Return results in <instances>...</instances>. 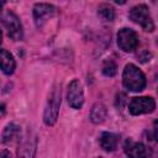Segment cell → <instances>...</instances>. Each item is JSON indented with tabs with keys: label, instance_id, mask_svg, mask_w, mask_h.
Wrapping results in <instances>:
<instances>
[{
	"label": "cell",
	"instance_id": "cell-5",
	"mask_svg": "<svg viewBox=\"0 0 158 158\" xmlns=\"http://www.w3.org/2000/svg\"><path fill=\"white\" fill-rule=\"evenodd\" d=\"M117 46L123 52L135 51L138 46V35L131 28H121L117 32Z\"/></svg>",
	"mask_w": 158,
	"mask_h": 158
},
{
	"label": "cell",
	"instance_id": "cell-8",
	"mask_svg": "<svg viewBox=\"0 0 158 158\" xmlns=\"http://www.w3.org/2000/svg\"><path fill=\"white\" fill-rule=\"evenodd\" d=\"M67 100L70 107L79 110L81 109L84 104V93L83 86L78 79H73L68 85V93H67Z\"/></svg>",
	"mask_w": 158,
	"mask_h": 158
},
{
	"label": "cell",
	"instance_id": "cell-16",
	"mask_svg": "<svg viewBox=\"0 0 158 158\" xmlns=\"http://www.w3.org/2000/svg\"><path fill=\"white\" fill-rule=\"evenodd\" d=\"M116 69H117L116 63L112 59L105 60V63L102 65V73H104V75H106V77H114L116 74Z\"/></svg>",
	"mask_w": 158,
	"mask_h": 158
},
{
	"label": "cell",
	"instance_id": "cell-10",
	"mask_svg": "<svg viewBox=\"0 0 158 158\" xmlns=\"http://www.w3.org/2000/svg\"><path fill=\"white\" fill-rule=\"evenodd\" d=\"M123 151L128 158H147V156H148L147 147L143 143L136 142L131 138H127L125 141Z\"/></svg>",
	"mask_w": 158,
	"mask_h": 158
},
{
	"label": "cell",
	"instance_id": "cell-9",
	"mask_svg": "<svg viewBox=\"0 0 158 158\" xmlns=\"http://www.w3.org/2000/svg\"><path fill=\"white\" fill-rule=\"evenodd\" d=\"M37 148V138L33 133L28 132L20 144L17 151V158H35Z\"/></svg>",
	"mask_w": 158,
	"mask_h": 158
},
{
	"label": "cell",
	"instance_id": "cell-18",
	"mask_svg": "<svg viewBox=\"0 0 158 158\" xmlns=\"http://www.w3.org/2000/svg\"><path fill=\"white\" fill-rule=\"evenodd\" d=\"M0 158H11V154H10V152L7 149H1Z\"/></svg>",
	"mask_w": 158,
	"mask_h": 158
},
{
	"label": "cell",
	"instance_id": "cell-11",
	"mask_svg": "<svg viewBox=\"0 0 158 158\" xmlns=\"http://www.w3.org/2000/svg\"><path fill=\"white\" fill-rule=\"evenodd\" d=\"M118 141H120V136L114 132H102L99 137V143L101 148L106 152H114L117 148Z\"/></svg>",
	"mask_w": 158,
	"mask_h": 158
},
{
	"label": "cell",
	"instance_id": "cell-2",
	"mask_svg": "<svg viewBox=\"0 0 158 158\" xmlns=\"http://www.w3.org/2000/svg\"><path fill=\"white\" fill-rule=\"evenodd\" d=\"M60 95H62L60 84L54 85L48 95V100L43 112V121L47 126H53L58 118L59 106H60Z\"/></svg>",
	"mask_w": 158,
	"mask_h": 158
},
{
	"label": "cell",
	"instance_id": "cell-6",
	"mask_svg": "<svg viewBox=\"0 0 158 158\" xmlns=\"http://www.w3.org/2000/svg\"><path fill=\"white\" fill-rule=\"evenodd\" d=\"M156 109V101L152 96H138L133 98L128 105V111L132 115H142V114H149L154 111Z\"/></svg>",
	"mask_w": 158,
	"mask_h": 158
},
{
	"label": "cell",
	"instance_id": "cell-14",
	"mask_svg": "<svg viewBox=\"0 0 158 158\" xmlns=\"http://www.w3.org/2000/svg\"><path fill=\"white\" fill-rule=\"evenodd\" d=\"M106 115H107V110L105 105L101 102H98L90 110V121L93 123H101L105 121Z\"/></svg>",
	"mask_w": 158,
	"mask_h": 158
},
{
	"label": "cell",
	"instance_id": "cell-17",
	"mask_svg": "<svg viewBox=\"0 0 158 158\" xmlns=\"http://www.w3.org/2000/svg\"><path fill=\"white\" fill-rule=\"evenodd\" d=\"M153 137L158 142V120H156L153 122Z\"/></svg>",
	"mask_w": 158,
	"mask_h": 158
},
{
	"label": "cell",
	"instance_id": "cell-1",
	"mask_svg": "<svg viewBox=\"0 0 158 158\" xmlns=\"http://www.w3.org/2000/svg\"><path fill=\"white\" fill-rule=\"evenodd\" d=\"M122 84L130 91H141L146 88L147 81L143 72L135 64L128 63L125 65L122 73Z\"/></svg>",
	"mask_w": 158,
	"mask_h": 158
},
{
	"label": "cell",
	"instance_id": "cell-3",
	"mask_svg": "<svg viewBox=\"0 0 158 158\" xmlns=\"http://www.w3.org/2000/svg\"><path fill=\"white\" fill-rule=\"evenodd\" d=\"M2 26L7 36L14 41H21L23 38V30L17 15L10 10H4L1 14Z\"/></svg>",
	"mask_w": 158,
	"mask_h": 158
},
{
	"label": "cell",
	"instance_id": "cell-7",
	"mask_svg": "<svg viewBox=\"0 0 158 158\" xmlns=\"http://www.w3.org/2000/svg\"><path fill=\"white\" fill-rule=\"evenodd\" d=\"M56 14V7L51 4L37 2L33 6V20L38 28H42L49 19H52Z\"/></svg>",
	"mask_w": 158,
	"mask_h": 158
},
{
	"label": "cell",
	"instance_id": "cell-15",
	"mask_svg": "<svg viewBox=\"0 0 158 158\" xmlns=\"http://www.w3.org/2000/svg\"><path fill=\"white\" fill-rule=\"evenodd\" d=\"M98 15L102 21H112L115 19V10L109 4H102L98 9Z\"/></svg>",
	"mask_w": 158,
	"mask_h": 158
},
{
	"label": "cell",
	"instance_id": "cell-4",
	"mask_svg": "<svg viewBox=\"0 0 158 158\" xmlns=\"http://www.w3.org/2000/svg\"><path fill=\"white\" fill-rule=\"evenodd\" d=\"M130 19L135 23H138L146 32H152L154 30V23L149 14V9L144 4L133 6L130 10Z\"/></svg>",
	"mask_w": 158,
	"mask_h": 158
},
{
	"label": "cell",
	"instance_id": "cell-19",
	"mask_svg": "<svg viewBox=\"0 0 158 158\" xmlns=\"http://www.w3.org/2000/svg\"><path fill=\"white\" fill-rule=\"evenodd\" d=\"M1 111H2V116H4V114H5V105L4 104L1 105Z\"/></svg>",
	"mask_w": 158,
	"mask_h": 158
},
{
	"label": "cell",
	"instance_id": "cell-12",
	"mask_svg": "<svg viewBox=\"0 0 158 158\" xmlns=\"http://www.w3.org/2000/svg\"><path fill=\"white\" fill-rule=\"evenodd\" d=\"M20 132H21L20 126H17L14 122L7 123L2 131V136H1L2 143H12L14 141H17L20 137Z\"/></svg>",
	"mask_w": 158,
	"mask_h": 158
},
{
	"label": "cell",
	"instance_id": "cell-13",
	"mask_svg": "<svg viewBox=\"0 0 158 158\" xmlns=\"http://www.w3.org/2000/svg\"><path fill=\"white\" fill-rule=\"evenodd\" d=\"M16 68V62L14 56L6 51L5 48L1 49V69L6 75H11Z\"/></svg>",
	"mask_w": 158,
	"mask_h": 158
}]
</instances>
